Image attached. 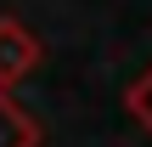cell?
Returning a JSON list of instances; mask_svg holds the SVG:
<instances>
[{"label": "cell", "instance_id": "obj_1", "mask_svg": "<svg viewBox=\"0 0 152 147\" xmlns=\"http://www.w3.org/2000/svg\"><path fill=\"white\" fill-rule=\"evenodd\" d=\"M39 62H45L39 34H28L17 17H0V91H11L17 79H28Z\"/></svg>", "mask_w": 152, "mask_h": 147}, {"label": "cell", "instance_id": "obj_2", "mask_svg": "<svg viewBox=\"0 0 152 147\" xmlns=\"http://www.w3.org/2000/svg\"><path fill=\"white\" fill-rule=\"evenodd\" d=\"M39 142H45L39 119H34V113H23V108L0 91V147H39Z\"/></svg>", "mask_w": 152, "mask_h": 147}, {"label": "cell", "instance_id": "obj_3", "mask_svg": "<svg viewBox=\"0 0 152 147\" xmlns=\"http://www.w3.org/2000/svg\"><path fill=\"white\" fill-rule=\"evenodd\" d=\"M124 108H130V119H135V125L152 136V68L135 79V85H130V91H124Z\"/></svg>", "mask_w": 152, "mask_h": 147}]
</instances>
